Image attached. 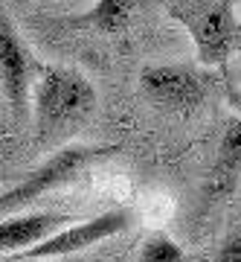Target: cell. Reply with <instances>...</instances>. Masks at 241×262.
<instances>
[{
    "label": "cell",
    "mask_w": 241,
    "mask_h": 262,
    "mask_svg": "<svg viewBox=\"0 0 241 262\" xmlns=\"http://www.w3.org/2000/svg\"><path fill=\"white\" fill-rule=\"evenodd\" d=\"M32 108L38 146H53L93 117L96 91L76 67H41L32 84Z\"/></svg>",
    "instance_id": "cell-1"
},
{
    "label": "cell",
    "mask_w": 241,
    "mask_h": 262,
    "mask_svg": "<svg viewBox=\"0 0 241 262\" xmlns=\"http://www.w3.org/2000/svg\"><path fill=\"white\" fill-rule=\"evenodd\" d=\"M166 12L195 41L204 67H224L241 50V20L230 0H175L166 3Z\"/></svg>",
    "instance_id": "cell-2"
},
{
    "label": "cell",
    "mask_w": 241,
    "mask_h": 262,
    "mask_svg": "<svg viewBox=\"0 0 241 262\" xmlns=\"http://www.w3.org/2000/svg\"><path fill=\"white\" fill-rule=\"evenodd\" d=\"M116 151H119L116 146H84V143H73V146L58 149L38 169H32L18 187L6 189L0 195V215H9L15 210H20V207L35 204L38 198L46 195V192L64 187V184H73L90 163H96L102 158H111Z\"/></svg>",
    "instance_id": "cell-3"
},
{
    "label": "cell",
    "mask_w": 241,
    "mask_h": 262,
    "mask_svg": "<svg viewBox=\"0 0 241 262\" xmlns=\"http://www.w3.org/2000/svg\"><path fill=\"white\" fill-rule=\"evenodd\" d=\"M142 94L168 114H195L209 96L212 79L195 64H151L139 73Z\"/></svg>",
    "instance_id": "cell-4"
},
{
    "label": "cell",
    "mask_w": 241,
    "mask_h": 262,
    "mask_svg": "<svg viewBox=\"0 0 241 262\" xmlns=\"http://www.w3.org/2000/svg\"><path fill=\"white\" fill-rule=\"evenodd\" d=\"M134 225V213L119 207V210H108V213L96 215V219H87V222H76V225L58 230V233L46 236L44 242L32 245L27 251L9 253L0 262H32V259H56V256H70V253L87 251L93 245L105 242L111 236L122 233Z\"/></svg>",
    "instance_id": "cell-5"
},
{
    "label": "cell",
    "mask_w": 241,
    "mask_h": 262,
    "mask_svg": "<svg viewBox=\"0 0 241 262\" xmlns=\"http://www.w3.org/2000/svg\"><path fill=\"white\" fill-rule=\"evenodd\" d=\"M38 70L41 67H38L35 56L29 53V47L23 44L12 18L6 12H0V84H3L6 99H9L15 122L27 120L29 96H32Z\"/></svg>",
    "instance_id": "cell-6"
},
{
    "label": "cell",
    "mask_w": 241,
    "mask_h": 262,
    "mask_svg": "<svg viewBox=\"0 0 241 262\" xmlns=\"http://www.w3.org/2000/svg\"><path fill=\"white\" fill-rule=\"evenodd\" d=\"M76 222H82V219L67 213H27L3 219L0 222V256L27 251V248L44 242L46 236L58 233V230H64Z\"/></svg>",
    "instance_id": "cell-7"
},
{
    "label": "cell",
    "mask_w": 241,
    "mask_h": 262,
    "mask_svg": "<svg viewBox=\"0 0 241 262\" xmlns=\"http://www.w3.org/2000/svg\"><path fill=\"white\" fill-rule=\"evenodd\" d=\"M206 187H209L212 195H230L241 187V117H232L224 125L218 155H215Z\"/></svg>",
    "instance_id": "cell-8"
},
{
    "label": "cell",
    "mask_w": 241,
    "mask_h": 262,
    "mask_svg": "<svg viewBox=\"0 0 241 262\" xmlns=\"http://www.w3.org/2000/svg\"><path fill=\"white\" fill-rule=\"evenodd\" d=\"M134 9H137L134 0H99L82 20L90 24V27H96L105 35H119L122 29L128 27Z\"/></svg>",
    "instance_id": "cell-9"
},
{
    "label": "cell",
    "mask_w": 241,
    "mask_h": 262,
    "mask_svg": "<svg viewBox=\"0 0 241 262\" xmlns=\"http://www.w3.org/2000/svg\"><path fill=\"white\" fill-rule=\"evenodd\" d=\"M139 262H186L183 248L166 233H151L146 242H142V251H139Z\"/></svg>",
    "instance_id": "cell-10"
},
{
    "label": "cell",
    "mask_w": 241,
    "mask_h": 262,
    "mask_svg": "<svg viewBox=\"0 0 241 262\" xmlns=\"http://www.w3.org/2000/svg\"><path fill=\"white\" fill-rule=\"evenodd\" d=\"M215 262H241V233L224 239V245L215 253Z\"/></svg>",
    "instance_id": "cell-11"
},
{
    "label": "cell",
    "mask_w": 241,
    "mask_h": 262,
    "mask_svg": "<svg viewBox=\"0 0 241 262\" xmlns=\"http://www.w3.org/2000/svg\"><path fill=\"white\" fill-rule=\"evenodd\" d=\"M227 99H230V105L235 108V114L241 117V88H230V94H227Z\"/></svg>",
    "instance_id": "cell-12"
}]
</instances>
